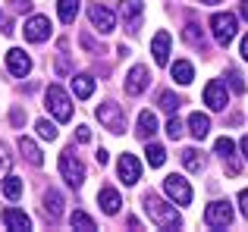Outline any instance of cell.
Masks as SVG:
<instances>
[{
	"instance_id": "obj_1",
	"label": "cell",
	"mask_w": 248,
	"mask_h": 232,
	"mask_svg": "<svg viewBox=\"0 0 248 232\" xmlns=\"http://www.w3.org/2000/svg\"><path fill=\"white\" fill-rule=\"evenodd\" d=\"M145 210H148V217L154 220L157 229H179L182 226V217L176 214V207L164 204L157 195H145Z\"/></svg>"
},
{
	"instance_id": "obj_2",
	"label": "cell",
	"mask_w": 248,
	"mask_h": 232,
	"mask_svg": "<svg viewBox=\"0 0 248 232\" xmlns=\"http://www.w3.org/2000/svg\"><path fill=\"white\" fill-rule=\"evenodd\" d=\"M44 107H47V110L54 113V119H60V122H69V119H73V104H69V94L63 91L60 85H50L47 91H44Z\"/></svg>"
},
{
	"instance_id": "obj_3",
	"label": "cell",
	"mask_w": 248,
	"mask_h": 232,
	"mask_svg": "<svg viewBox=\"0 0 248 232\" xmlns=\"http://www.w3.org/2000/svg\"><path fill=\"white\" fill-rule=\"evenodd\" d=\"M236 29H239V22H236V16H232V13H214L211 31H214V38H217L220 47H230V44H232Z\"/></svg>"
},
{
	"instance_id": "obj_4",
	"label": "cell",
	"mask_w": 248,
	"mask_h": 232,
	"mask_svg": "<svg viewBox=\"0 0 248 232\" xmlns=\"http://www.w3.org/2000/svg\"><path fill=\"white\" fill-rule=\"evenodd\" d=\"M60 173H63V179H66L73 188H82V182H85V166H82V160L76 157L73 147H66V151L60 154Z\"/></svg>"
},
{
	"instance_id": "obj_5",
	"label": "cell",
	"mask_w": 248,
	"mask_h": 232,
	"mask_svg": "<svg viewBox=\"0 0 248 232\" xmlns=\"http://www.w3.org/2000/svg\"><path fill=\"white\" fill-rule=\"evenodd\" d=\"M97 119H101V126H107L113 135L126 132V113H123L120 104H101L97 107Z\"/></svg>"
},
{
	"instance_id": "obj_6",
	"label": "cell",
	"mask_w": 248,
	"mask_h": 232,
	"mask_svg": "<svg viewBox=\"0 0 248 232\" xmlns=\"http://www.w3.org/2000/svg\"><path fill=\"white\" fill-rule=\"evenodd\" d=\"M204 223L211 229H226L232 223V207L226 201H214V204H207V210H204Z\"/></svg>"
},
{
	"instance_id": "obj_7",
	"label": "cell",
	"mask_w": 248,
	"mask_h": 232,
	"mask_svg": "<svg viewBox=\"0 0 248 232\" xmlns=\"http://www.w3.org/2000/svg\"><path fill=\"white\" fill-rule=\"evenodd\" d=\"M164 191L173 198L176 204H192V185H188L182 176H176V173L164 179Z\"/></svg>"
},
{
	"instance_id": "obj_8",
	"label": "cell",
	"mask_w": 248,
	"mask_h": 232,
	"mask_svg": "<svg viewBox=\"0 0 248 232\" xmlns=\"http://www.w3.org/2000/svg\"><path fill=\"white\" fill-rule=\"evenodd\" d=\"M88 19H91V25H94L101 35H110V31L116 29L113 13H110L107 6H101V3H91V6H88Z\"/></svg>"
},
{
	"instance_id": "obj_9",
	"label": "cell",
	"mask_w": 248,
	"mask_h": 232,
	"mask_svg": "<svg viewBox=\"0 0 248 232\" xmlns=\"http://www.w3.org/2000/svg\"><path fill=\"white\" fill-rule=\"evenodd\" d=\"M25 41H31V44H41V41H47L50 38V19L47 16H31L29 22H25Z\"/></svg>"
},
{
	"instance_id": "obj_10",
	"label": "cell",
	"mask_w": 248,
	"mask_h": 232,
	"mask_svg": "<svg viewBox=\"0 0 248 232\" xmlns=\"http://www.w3.org/2000/svg\"><path fill=\"white\" fill-rule=\"evenodd\" d=\"M204 104L211 107V110H223L226 104H230V94H226V85L220 79H211L204 88Z\"/></svg>"
},
{
	"instance_id": "obj_11",
	"label": "cell",
	"mask_w": 248,
	"mask_h": 232,
	"mask_svg": "<svg viewBox=\"0 0 248 232\" xmlns=\"http://www.w3.org/2000/svg\"><path fill=\"white\" fill-rule=\"evenodd\" d=\"M6 69H10L13 75H19V79H25V75L31 72V57L25 54V50H19V47L6 50Z\"/></svg>"
},
{
	"instance_id": "obj_12",
	"label": "cell",
	"mask_w": 248,
	"mask_h": 232,
	"mask_svg": "<svg viewBox=\"0 0 248 232\" xmlns=\"http://www.w3.org/2000/svg\"><path fill=\"white\" fill-rule=\"evenodd\" d=\"M141 13H145L141 0H120V16H123V22L129 25V31H139V25H141Z\"/></svg>"
},
{
	"instance_id": "obj_13",
	"label": "cell",
	"mask_w": 248,
	"mask_h": 232,
	"mask_svg": "<svg viewBox=\"0 0 248 232\" xmlns=\"http://www.w3.org/2000/svg\"><path fill=\"white\" fill-rule=\"evenodd\" d=\"M116 170H120V179L126 185H135L139 176H141V166H139V160H135V154H123L120 163H116Z\"/></svg>"
},
{
	"instance_id": "obj_14",
	"label": "cell",
	"mask_w": 248,
	"mask_h": 232,
	"mask_svg": "<svg viewBox=\"0 0 248 232\" xmlns=\"http://www.w3.org/2000/svg\"><path fill=\"white\" fill-rule=\"evenodd\" d=\"M217 154L226 160V170H230L232 176L242 173V163H239V157H236V145H232V138H217Z\"/></svg>"
},
{
	"instance_id": "obj_15",
	"label": "cell",
	"mask_w": 248,
	"mask_h": 232,
	"mask_svg": "<svg viewBox=\"0 0 248 232\" xmlns=\"http://www.w3.org/2000/svg\"><path fill=\"white\" fill-rule=\"evenodd\" d=\"M148 82H151L148 79V69L145 66H132V72L126 75V94L129 98H139V94L148 88Z\"/></svg>"
},
{
	"instance_id": "obj_16",
	"label": "cell",
	"mask_w": 248,
	"mask_h": 232,
	"mask_svg": "<svg viewBox=\"0 0 248 232\" xmlns=\"http://www.w3.org/2000/svg\"><path fill=\"white\" fill-rule=\"evenodd\" d=\"M151 54H154V63H157V66H167L170 63V31H157V35H154Z\"/></svg>"
},
{
	"instance_id": "obj_17",
	"label": "cell",
	"mask_w": 248,
	"mask_h": 232,
	"mask_svg": "<svg viewBox=\"0 0 248 232\" xmlns=\"http://www.w3.org/2000/svg\"><path fill=\"white\" fill-rule=\"evenodd\" d=\"M97 204H101V210H104V214H110V217H113V214H120V191H116V188H101V191H97Z\"/></svg>"
},
{
	"instance_id": "obj_18",
	"label": "cell",
	"mask_w": 248,
	"mask_h": 232,
	"mask_svg": "<svg viewBox=\"0 0 248 232\" xmlns=\"http://www.w3.org/2000/svg\"><path fill=\"white\" fill-rule=\"evenodd\" d=\"M3 223H6V229H16V232L31 229V220L22 214V210H16V207H6L3 210Z\"/></svg>"
},
{
	"instance_id": "obj_19",
	"label": "cell",
	"mask_w": 248,
	"mask_h": 232,
	"mask_svg": "<svg viewBox=\"0 0 248 232\" xmlns=\"http://www.w3.org/2000/svg\"><path fill=\"white\" fill-rule=\"evenodd\" d=\"M188 132H192L198 141H204L207 132H211V119H207L204 113H192L188 116Z\"/></svg>"
},
{
	"instance_id": "obj_20",
	"label": "cell",
	"mask_w": 248,
	"mask_h": 232,
	"mask_svg": "<svg viewBox=\"0 0 248 232\" xmlns=\"http://www.w3.org/2000/svg\"><path fill=\"white\" fill-rule=\"evenodd\" d=\"M19 151L25 154V160H29L31 166H41V163H44V154H41V147H38L31 138H25V135L19 138Z\"/></svg>"
},
{
	"instance_id": "obj_21",
	"label": "cell",
	"mask_w": 248,
	"mask_h": 232,
	"mask_svg": "<svg viewBox=\"0 0 248 232\" xmlns=\"http://www.w3.org/2000/svg\"><path fill=\"white\" fill-rule=\"evenodd\" d=\"M135 132H139V138H151V135L157 132V116L151 110H141L139 113V129H135Z\"/></svg>"
},
{
	"instance_id": "obj_22",
	"label": "cell",
	"mask_w": 248,
	"mask_h": 232,
	"mask_svg": "<svg viewBox=\"0 0 248 232\" xmlns=\"http://www.w3.org/2000/svg\"><path fill=\"white\" fill-rule=\"evenodd\" d=\"M73 94L79 101H88L91 94H94V79H91V75H76L73 79Z\"/></svg>"
},
{
	"instance_id": "obj_23",
	"label": "cell",
	"mask_w": 248,
	"mask_h": 232,
	"mask_svg": "<svg viewBox=\"0 0 248 232\" xmlns=\"http://www.w3.org/2000/svg\"><path fill=\"white\" fill-rule=\"evenodd\" d=\"M79 6H82V0H60L57 3V13H60V22H76V16H79Z\"/></svg>"
},
{
	"instance_id": "obj_24",
	"label": "cell",
	"mask_w": 248,
	"mask_h": 232,
	"mask_svg": "<svg viewBox=\"0 0 248 232\" xmlns=\"http://www.w3.org/2000/svg\"><path fill=\"white\" fill-rule=\"evenodd\" d=\"M173 79L179 82V85H188V82L195 79L192 63H188V60H176V63H173Z\"/></svg>"
},
{
	"instance_id": "obj_25",
	"label": "cell",
	"mask_w": 248,
	"mask_h": 232,
	"mask_svg": "<svg viewBox=\"0 0 248 232\" xmlns=\"http://www.w3.org/2000/svg\"><path fill=\"white\" fill-rule=\"evenodd\" d=\"M182 163H186V170H192V173L204 170V157H201V151H195V147H186V151H182Z\"/></svg>"
},
{
	"instance_id": "obj_26",
	"label": "cell",
	"mask_w": 248,
	"mask_h": 232,
	"mask_svg": "<svg viewBox=\"0 0 248 232\" xmlns=\"http://www.w3.org/2000/svg\"><path fill=\"white\" fill-rule=\"evenodd\" d=\"M44 210H47L50 217H60L63 214V195L57 188H50L47 195H44Z\"/></svg>"
},
{
	"instance_id": "obj_27",
	"label": "cell",
	"mask_w": 248,
	"mask_h": 232,
	"mask_svg": "<svg viewBox=\"0 0 248 232\" xmlns=\"http://www.w3.org/2000/svg\"><path fill=\"white\" fill-rule=\"evenodd\" d=\"M3 195L10 198V201H19V195H22V179L19 176H3Z\"/></svg>"
},
{
	"instance_id": "obj_28",
	"label": "cell",
	"mask_w": 248,
	"mask_h": 232,
	"mask_svg": "<svg viewBox=\"0 0 248 232\" xmlns=\"http://www.w3.org/2000/svg\"><path fill=\"white\" fill-rule=\"evenodd\" d=\"M182 38H186V41L192 44V47H204V31H201L195 22H188L186 29H182Z\"/></svg>"
},
{
	"instance_id": "obj_29",
	"label": "cell",
	"mask_w": 248,
	"mask_h": 232,
	"mask_svg": "<svg viewBox=\"0 0 248 232\" xmlns=\"http://www.w3.org/2000/svg\"><path fill=\"white\" fill-rule=\"evenodd\" d=\"M69 223H73V229H82V232H94V220H91L88 214H82V210H73V217H69Z\"/></svg>"
},
{
	"instance_id": "obj_30",
	"label": "cell",
	"mask_w": 248,
	"mask_h": 232,
	"mask_svg": "<svg viewBox=\"0 0 248 232\" xmlns=\"http://www.w3.org/2000/svg\"><path fill=\"white\" fill-rule=\"evenodd\" d=\"M145 157H148V163H151L154 170L167 163V151H164L160 145H148V147H145Z\"/></svg>"
},
{
	"instance_id": "obj_31",
	"label": "cell",
	"mask_w": 248,
	"mask_h": 232,
	"mask_svg": "<svg viewBox=\"0 0 248 232\" xmlns=\"http://www.w3.org/2000/svg\"><path fill=\"white\" fill-rule=\"evenodd\" d=\"M35 129H38V135H41L44 141H54V138H57V126H54L50 119H38Z\"/></svg>"
},
{
	"instance_id": "obj_32",
	"label": "cell",
	"mask_w": 248,
	"mask_h": 232,
	"mask_svg": "<svg viewBox=\"0 0 248 232\" xmlns=\"http://www.w3.org/2000/svg\"><path fill=\"white\" fill-rule=\"evenodd\" d=\"M179 104H182V101L176 98L173 91H164V94H160V110H167V113H176V110H179Z\"/></svg>"
},
{
	"instance_id": "obj_33",
	"label": "cell",
	"mask_w": 248,
	"mask_h": 232,
	"mask_svg": "<svg viewBox=\"0 0 248 232\" xmlns=\"http://www.w3.org/2000/svg\"><path fill=\"white\" fill-rule=\"evenodd\" d=\"M182 132H186V126L179 122V116H170V122H167V135H170L173 141H179V138H182Z\"/></svg>"
},
{
	"instance_id": "obj_34",
	"label": "cell",
	"mask_w": 248,
	"mask_h": 232,
	"mask_svg": "<svg viewBox=\"0 0 248 232\" xmlns=\"http://www.w3.org/2000/svg\"><path fill=\"white\" fill-rule=\"evenodd\" d=\"M10 166H13V160H10V154L0 147V179L3 176H10Z\"/></svg>"
},
{
	"instance_id": "obj_35",
	"label": "cell",
	"mask_w": 248,
	"mask_h": 232,
	"mask_svg": "<svg viewBox=\"0 0 248 232\" xmlns=\"http://www.w3.org/2000/svg\"><path fill=\"white\" fill-rule=\"evenodd\" d=\"M230 85H232V88H236V91H239V94H242V91H245V82H242V75H239V72H236V69H230Z\"/></svg>"
},
{
	"instance_id": "obj_36",
	"label": "cell",
	"mask_w": 248,
	"mask_h": 232,
	"mask_svg": "<svg viewBox=\"0 0 248 232\" xmlns=\"http://www.w3.org/2000/svg\"><path fill=\"white\" fill-rule=\"evenodd\" d=\"M10 10L13 13H29L31 10V0H10Z\"/></svg>"
},
{
	"instance_id": "obj_37",
	"label": "cell",
	"mask_w": 248,
	"mask_h": 232,
	"mask_svg": "<svg viewBox=\"0 0 248 232\" xmlns=\"http://www.w3.org/2000/svg\"><path fill=\"white\" fill-rule=\"evenodd\" d=\"M57 72H60V75H66V72H69V57H66V54L57 57Z\"/></svg>"
},
{
	"instance_id": "obj_38",
	"label": "cell",
	"mask_w": 248,
	"mask_h": 232,
	"mask_svg": "<svg viewBox=\"0 0 248 232\" xmlns=\"http://www.w3.org/2000/svg\"><path fill=\"white\" fill-rule=\"evenodd\" d=\"M0 31H3V35H13V22H10L6 13H0Z\"/></svg>"
},
{
	"instance_id": "obj_39",
	"label": "cell",
	"mask_w": 248,
	"mask_h": 232,
	"mask_svg": "<svg viewBox=\"0 0 248 232\" xmlns=\"http://www.w3.org/2000/svg\"><path fill=\"white\" fill-rule=\"evenodd\" d=\"M239 207H242V214L248 217V188H242V191H239Z\"/></svg>"
},
{
	"instance_id": "obj_40",
	"label": "cell",
	"mask_w": 248,
	"mask_h": 232,
	"mask_svg": "<svg viewBox=\"0 0 248 232\" xmlns=\"http://www.w3.org/2000/svg\"><path fill=\"white\" fill-rule=\"evenodd\" d=\"M76 138H79L82 145H88V141H91V132H88L85 126H79V132H76Z\"/></svg>"
},
{
	"instance_id": "obj_41",
	"label": "cell",
	"mask_w": 248,
	"mask_h": 232,
	"mask_svg": "<svg viewBox=\"0 0 248 232\" xmlns=\"http://www.w3.org/2000/svg\"><path fill=\"white\" fill-rule=\"evenodd\" d=\"M94 160H97V163H101V166H104V163H107V160H110V154H107V151H104V147H101V151H97V154H94Z\"/></svg>"
},
{
	"instance_id": "obj_42",
	"label": "cell",
	"mask_w": 248,
	"mask_h": 232,
	"mask_svg": "<svg viewBox=\"0 0 248 232\" xmlns=\"http://www.w3.org/2000/svg\"><path fill=\"white\" fill-rule=\"evenodd\" d=\"M22 119H25L22 110H13V122H16V126H22Z\"/></svg>"
},
{
	"instance_id": "obj_43",
	"label": "cell",
	"mask_w": 248,
	"mask_h": 232,
	"mask_svg": "<svg viewBox=\"0 0 248 232\" xmlns=\"http://www.w3.org/2000/svg\"><path fill=\"white\" fill-rule=\"evenodd\" d=\"M239 13H242V16L248 19V0H242V3H239Z\"/></svg>"
},
{
	"instance_id": "obj_44",
	"label": "cell",
	"mask_w": 248,
	"mask_h": 232,
	"mask_svg": "<svg viewBox=\"0 0 248 232\" xmlns=\"http://www.w3.org/2000/svg\"><path fill=\"white\" fill-rule=\"evenodd\" d=\"M242 57H245V60H248V35L242 38Z\"/></svg>"
},
{
	"instance_id": "obj_45",
	"label": "cell",
	"mask_w": 248,
	"mask_h": 232,
	"mask_svg": "<svg viewBox=\"0 0 248 232\" xmlns=\"http://www.w3.org/2000/svg\"><path fill=\"white\" fill-rule=\"evenodd\" d=\"M242 154H245V160H248V135L242 138Z\"/></svg>"
},
{
	"instance_id": "obj_46",
	"label": "cell",
	"mask_w": 248,
	"mask_h": 232,
	"mask_svg": "<svg viewBox=\"0 0 248 232\" xmlns=\"http://www.w3.org/2000/svg\"><path fill=\"white\" fill-rule=\"evenodd\" d=\"M201 3H207V6H214V3H220V0H201Z\"/></svg>"
}]
</instances>
